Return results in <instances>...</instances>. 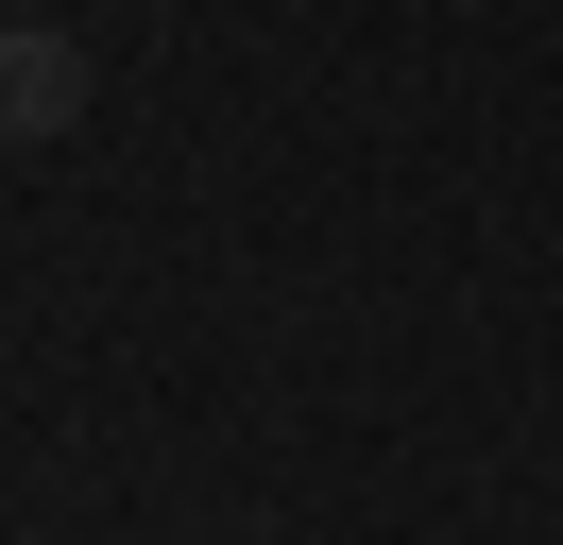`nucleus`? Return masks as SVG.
Here are the masks:
<instances>
[{"mask_svg": "<svg viewBox=\"0 0 563 545\" xmlns=\"http://www.w3.org/2000/svg\"><path fill=\"white\" fill-rule=\"evenodd\" d=\"M86 120V34L69 18H0V154H52Z\"/></svg>", "mask_w": 563, "mask_h": 545, "instance_id": "obj_1", "label": "nucleus"}, {"mask_svg": "<svg viewBox=\"0 0 563 545\" xmlns=\"http://www.w3.org/2000/svg\"><path fill=\"white\" fill-rule=\"evenodd\" d=\"M0 18H18V0H0Z\"/></svg>", "mask_w": 563, "mask_h": 545, "instance_id": "obj_2", "label": "nucleus"}]
</instances>
